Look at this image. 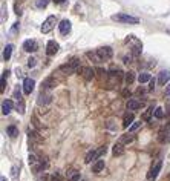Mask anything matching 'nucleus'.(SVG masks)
Masks as SVG:
<instances>
[{"mask_svg": "<svg viewBox=\"0 0 170 181\" xmlns=\"http://www.w3.org/2000/svg\"><path fill=\"white\" fill-rule=\"evenodd\" d=\"M112 20L121 21V23H130V25H136L138 21H139L138 17H133V15H129V14H124V12L113 14V15H112Z\"/></svg>", "mask_w": 170, "mask_h": 181, "instance_id": "obj_1", "label": "nucleus"}, {"mask_svg": "<svg viewBox=\"0 0 170 181\" xmlns=\"http://www.w3.org/2000/svg\"><path fill=\"white\" fill-rule=\"evenodd\" d=\"M78 69H80V58H77V57H74L67 64H64V66L60 67V71H63L66 74H74Z\"/></svg>", "mask_w": 170, "mask_h": 181, "instance_id": "obj_2", "label": "nucleus"}, {"mask_svg": "<svg viewBox=\"0 0 170 181\" xmlns=\"http://www.w3.org/2000/svg\"><path fill=\"white\" fill-rule=\"evenodd\" d=\"M106 150H107V147L106 146H101L98 150H89L87 152V155H86V158H84V163H92V161H96V158L98 156H101V155H104L106 153Z\"/></svg>", "mask_w": 170, "mask_h": 181, "instance_id": "obj_3", "label": "nucleus"}, {"mask_svg": "<svg viewBox=\"0 0 170 181\" xmlns=\"http://www.w3.org/2000/svg\"><path fill=\"white\" fill-rule=\"evenodd\" d=\"M55 23H57V18H55V15H49L44 21H43V25H41V32L43 34H47V32H51L52 29H54V26H55Z\"/></svg>", "mask_w": 170, "mask_h": 181, "instance_id": "obj_4", "label": "nucleus"}, {"mask_svg": "<svg viewBox=\"0 0 170 181\" xmlns=\"http://www.w3.org/2000/svg\"><path fill=\"white\" fill-rule=\"evenodd\" d=\"M161 167H162V161L158 160V161L152 166V169L149 170V173H147V181H155L156 176H158V173L161 172Z\"/></svg>", "mask_w": 170, "mask_h": 181, "instance_id": "obj_5", "label": "nucleus"}, {"mask_svg": "<svg viewBox=\"0 0 170 181\" xmlns=\"http://www.w3.org/2000/svg\"><path fill=\"white\" fill-rule=\"evenodd\" d=\"M58 49H60V44H58L55 40H49V41H47V44H46V54H47V55L57 54Z\"/></svg>", "mask_w": 170, "mask_h": 181, "instance_id": "obj_6", "label": "nucleus"}, {"mask_svg": "<svg viewBox=\"0 0 170 181\" xmlns=\"http://www.w3.org/2000/svg\"><path fill=\"white\" fill-rule=\"evenodd\" d=\"M78 72L83 75V78H84L86 81H90V80L93 78V74H95V71L92 69V67H89V66H83V67H80Z\"/></svg>", "mask_w": 170, "mask_h": 181, "instance_id": "obj_7", "label": "nucleus"}, {"mask_svg": "<svg viewBox=\"0 0 170 181\" xmlns=\"http://www.w3.org/2000/svg\"><path fill=\"white\" fill-rule=\"evenodd\" d=\"M96 54H98V57H100L101 60H109V58H112V55H113V52H112V49H110L109 46H103V48H100V49H96Z\"/></svg>", "mask_w": 170, "mask_h": 181, "instance_id": "obj_8", "label": "nucleus"}, {"mask_svg": "<svg viewBox=\"0 0 170 181\" xmlns=\"http://www.w3.org/2000/svg\"><path fill=\"white\" fill-rule=\"evenodd\" d=\"M34 86H35V81L32 78H25L23 80V92H25L26 95H29L34 90Z\"/></svg>", "mask_w": 170, "mask_h": 181, "instance_id": "obj_9", "label": "nucleus"}, {"mask_svg": "<svg viewBox=\"0 0 170 181\" xmlns=\"http://www.w3.org/2000/svg\"><path fill=\"white\" fill-rule=\"evenodd\" d=\"M23 49H25L26 52H35L38 49V44L35 40H26L25 43H23Z\"/></svg>", "mask_w": 170, "mask_h": 181, "instance_id": "obj_10", "label": "nucleus"}, {"mask_svg": "<svg viewBox=\"0 0 170 181\" xmlns=\"http://www.w3.org/2000/svg\"><path fill=\"white\" fill-rule=\"evenodd\" d=\"M58 29H60V32L63 34V35H66V34H69L70 32V21L69 20H61L60 21V25H58Z\"/></svg>", "mask_w": 170, "mask_h": 181, "instance_id": "obj_11", "label": "nucleus"}, {"mask_svg": "<svg viewBox=\"0 0 170 181\" xmlns=\"http://www.w3.org/2000/svg\"><path fill=\"white\" fill-rule=\"evenodd\" d=\"M12 107H14L12 101H11V100H5V101L2 103V114H3V115H8L9 112L12 110Z\"/></svg>", "mask_w": 170, "mask_h": 181, "instance_id": "obj_12", "label": "nucleus"}, {"mask_svg": "<svg viewBox=\"0 0 170 181\" xmlns=\"http://www.w3.org/2000/svg\"><path fill=\"white\" fill-rule=\"evenodd\" d=\"M103 169H104V160H96V161L92 164V172H93V173H100Z\"/></svg>", "mask_w": 170, "mask_h": 181, "instance_id": "obj_13", "label": "nucleus"}, {"mask_svg": "<svg viewBox=\"0 0 170 181\" xmlns=\"http://www.w3.org/2000/svg\"><path fill=\"white\" fill-rule=\"evenodd\" d=\"M139 107H142V103H141V101L133 100V98L127 101V109H129V110H136V109H139Z\"/></svg>", "mask_w": 170, "mask_h": 181, "instance_id": "obj_14", "label": "nucleus"}, {"mask_svg": "<svg viewBox=\"0 0 170 181\" xmlns=\"http://www.w3.org/2000/svg\"><path fill=\"white\" fill-rule=\"evenodd\" d=\"M51 101H52V97L49 94H43V90H41V94L38 95V104H47Z\"/></svg>", "mask_w": 170, "mask_h": 181, "instance_id": "obj_15", "label": "nucleus"}, {"mask_svg": "<svg viewBox=\"0 0 170 181\" xmlns=\"http://www.w3.org/2000/svg\"><path fill=\"white\" fill-rule=\"evenodd\" d=\"M158 81H159V84H165L167 81H170V71H162V72H159Z\"/></svg>", "mask_w": 170, "mask_h": 181, "instance_id": "obj_16", "label": "nucleus"}, {"mask_svg": "<svg viewBox=\"0 0 170 181\" xmlns=\"http://www.w3.org/2000/svg\"><path fill=\"white\" fill-rule=\"evenodd\" d=\"M112 152H113V155H115V156L123 155V153H124V144H123V143H116V144L113 146Z\"/></svg>", "mask_w": 170, "mask_h": 181, "instance_id": "obj_17", "label": "nucleus"}, {"mask_svg": "<svg viewBox=\"0 0 170 181\" xmlns=\"http://www.w3.org/2000/svg\"><path fill=\"white\" fill-rule=\"evenodd\" d=\"M133 120H135V115L132 114V112H130V114H126L124 118H123V126H124V127H129V126L133 123Z\"/></svg>", "mask_w": 170, "mask_h": 181, "instance_id": "obj_18", "label": "nucleus"}, {"mask_svg": "<svg viewBox=\"0 0 170 181\" xmlns=\"http://www.w3.org/2000/svg\"><path fill=\"white\" fill-rule=\"evenodd\" d=\"M133 141V135L129 132V133H124V135H121L119 137V143H123V144H129Z\"/></svg>", "mask_w": 170, "mask_h": 181, "instance_id": "obj_19", "label": "nucleus"}, {"mask_svg": "<svg viewBox=\"0 0 170 181\" xmlns=\"http://www.w3.org/2000/svg\"><path fill=\"white\" fill-rule=\"evenodd\" d=\"M12 49H14V46H12L11 43H9V44H6V46H5V49H3V58H5V60H9V58H11Z\"/></svg>", "mask_w": 170, "mask_h": 181, "instance_id": "obj_20", "label": "nucleus"}, {"mask_svg": "<svg viewBox=\"0 0 170 181\" xmlns=\"http://www.w3.org/2000/svg\"><path fill=\"white\" fill-rule=\"evenodd\" d=\"M158 141H159L161 144H167V143L170 141V135H168L167 132H161V133L158 135Z\"/></svg>", "mask_w": 170, "mask_h": 181, "instance_id": "obj_21", "label": "nucleus"}, {"mask_svg": "<svg viewBox=\"0 0 170 181\" xmlns=\"http://www.w3.org/2000/svg\"><path fill=\"white\" fill-rule=\"evenodd\" d=\"M6 133L9 135L11 138H15L17 135H18V130H17V127H15V126H12V124H11V126H8V127H6Z\"/></svg>", "mask_w": 170, "mask_h": 181, "instance_id": "obj_22", "label": "nucleus"}, {"mask_svg": "<svg viewBox=\"0 0 170 181\" xmlns=\"http://www.w3.org/2000/svg\"><path fill=\"white\" fill-rule=\"evenodd\" d=\"M41 86H43V89H51V87H54V86H55V80L49 77V78H46V80L43 81V84H41Z\"/></svg>", "mask_w": 170, "mask_h": 181, "instance_id": "obj_23", "label": "nucleus"}, {"mask_svg": "<svg viewBox=\"0 0 170 181\" xmlns=\"http://www.w3.org/2000/svg\"><path fill=\"white\" fill-rule=\"evenodd\" d=\"M150 80H152V77H150V74H147V72H142V74L138 75V81H139V83H147V81H150Z\"/></svg>", "mask_w": 170, "mask_h": 181, "instance_id": "obj_24", "label": "nucleus"}, {"mask_svg": "<svg viewBox=\"0 0 170 181\" xmlns=\"http://www.w3.org/2000/svg\"><path fill=\"white\" fill-rule=\"evenodd\" d=\"M135 81V72L133 71H129L127 74H126V83L127 84H132Z\"/></svg>", "mask_w": 170, "mask_h": 181, "instance_id": "obj_25", "label": "nucleus"}, {"mask_svg": "<svg viewBox=\"0 0 170 181\" xmlns=\"http://www.w3.org/2000/svg\"><path fill=\"white\" fill-rule=\"evenodd\" d=\"M8 74H9V71H5L3 74H2V86H0V90H5V86H6V78H8Z\"/></svg>", "mask_w": 170, "mask_h": 181, "instance_id": "obj_26", "label": "nucleus"}, {"mask_svg": "<svg viewBox=\"0 0 170 181\" xmlns=\"http://www.w3.org/2000/svg\"><path fill=\"white\" fill-rule=\"evenodd\" d=\"M153 115H155V118H158V120H162V117H164L162 107H155V112H153Z\"/></svg>", "mask_w": 170, "mask_h": 181, "instance_id": "obj_27", "label": "nucleus"}, {"mask_svg": "<svg viewBox=\"0 0 170 181\" xmlns=\"http://www.w3.org/2000/svg\"><path fill=\"white\" fill-rule=\"evenodd\" d=\"M139 126H141V121H133V123L129 126V132H130V133H133L135 130H138V129H139Z\"/></svg>", "mask_w": 170, "mask_h": 181, "instance_id": "obj_28", "label": "nucleus"}, {"mask_svg": "<svg viewBox=\"0 0 170 181\" xmlns=\"http://www.w3.org/2000/svg\"><path fill=\"white\" fill-rule=\"evenodd\" d=\"M47 3H49V0H37V2H35L37 8H40V9L46 8V6H47Z\"/></svg>", "mask_w": 170, "mask_h": 181, "instance_id": "obj_29", "label": "nucleus"}, {"mask_svg": "<svg viewBox=\"0 0 170 181\" xmlns=\"http://www.w3.org/2000/svg\"><path fill=\"white\" fill-rule=\"evenodd\" d=\"M14 98H15L17 101L23 100V98H21V94H20V90H18V89H15V90H14Z\"/></svg>", "mask_w": 170, "mask_h": 181, "instance_id": "obj_30", "label": "nucleus"}, {"mask_svg": "<svg viewBox=\"0 0 170 181\" xmlns=\"http://www.w3.org/2000/svg\"><path fill=\"white\" fill-rule=\"evenodd\" d=\"M78 179H80V172H75L74 175L70 176V179H69V181H78Z\"/></svg>", "mask_w": 170, "mask_h": 181, "instance_id": "obj_31", "label": "nucleus"}, {"mask_svg": "<svg viewBox=\"0 0 170 181\" xmlns=\"http://www.w3.org/2000/svg\"><path fill=\"white\" fill-rule=\"evenodd\" d=\"M28 160H29V164H32V166L37 163V158H35L34 155H29V158H28Z\"/></svg>", "mask_w": 170, "mask_h": 181, "instance_id": "obj_32", "label": "nucleus"}, {"mask_svg": "<svg viewBox=\"0 0 170 181\" xmlns=\"http://www.w3.org/2000/svg\"><path fill=\"white\" fill-rule=\"evenodd\" d=\"M28 66H29V67H34V66H35V58H32V57L28 58Z\"/></svg>", "mask_w": 170, "mask_h": 181, "instance_id": "obj_33", "label": "nucleus"}, {"mask_svg": "<svg viewBox=\"0 0 170 181\" xmlns=\"http://www.w3.org/2000/svg\"><path fill=\"white\" fill-rule=\"evenodd\" d=\"M17 29H18V23H14V26H12V29H11V34L17 32Z\"/></svg>", "mask_w": 170, "mask_h": 181, "instance_id": "obj_34", "label": "nucleus"}, {"mask_svg": "<svg viewBox=\"0 0 170 181\" xmlns=\"http://www.w3.org/2000/svg\"><path fill=\"white\" fill-rule=\"evenodd\" d=\"M149 83H150V86H149V89H150V90H153V89H155V80L152 78V80H150Z\"/></svg>", "mask_w": 170, "mask_h": 181, "instance_id": "obj_35", "label": "nucleus"}, {"mask_svg": "<svg viewBox=\"0 0 170 181\" xmlns=\"http://www.w3.org/2000/svg\"><path fill=\"white\" fill-rule=\"evenodd\" d=\"M12 176H14V179H17V166L12 167Z\"/></svg>", "mask_w": 170, "mask_h": 181, "instance_id": "obj_36", "label": "nucleus"}, {"mask_svg": "<svg viewBox=\"0 0 170 181\" xmlns=\"http://www.w3.org/2000/svg\"><path fill=\"white\" fill-rule=\"evenodd\" d=\"M123 95H124V97H130V90H129V89H124V90H123Z\"/></svg>", "mask_w": 170, "mask_h": 181, "instance_id": "obj_37", "label": "nucleus"}, {"mask_svg": "<svg viewBox=\"0 0 170 181\" xmlns=\"http://www.w3.org/2000/svg\"><path fill=\"white\" fill-rule=\"evenodd\" d=\"M130 60H132V57H124V63H130Z\"/></svg>", "mask_w": 170, "mask_h": 181, "instance_id": "obj_38", "label": "nucleus"}, {"mask_svg": "<svg viewBox=\"0 0 170 181\" xmlns=\"http://www.w3.org/2000/svg\"><path fill=\"white\" fill-rule=\"evenodd\" d=\"M0 181H8V179H6V178H5V176L2 175V176H0Z\"/></svg>", "mask_w": 170, "mask_h": 181, "instance_id": "obj_39", "label": "nucleus"}, {"mask_svg": "<svg viewBox=\"0 0 170 181\" xmlns=\"http://www.w3.org/2000/svg\"><path fill=\"white\" fill-rule=\"evenodd\" d=\"M55 2H57V3H63V2H64V0H55Z\"/></svg>", "mask_w": 170, "mask_h": 181, "instance_id": "obj_40", "label": "nucleus"}]
</instances>
